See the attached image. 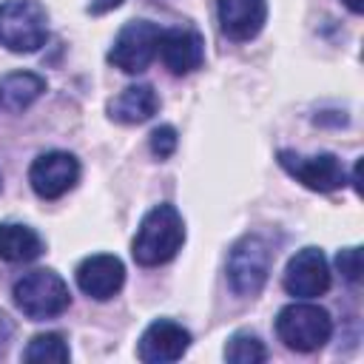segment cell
Masks as SVG:
<instances>
[{
  "instance_id": "cell-1",
  "label": "cell",
  "mask_w": 364,
  "mask_h": 364,
  "mask_svg": "<svg viewBox=\"0 0 364 364\" xmlns=\"http://www.w3.org/2000/svg\"><path fill=\"white\" fill-rule=\"evenodd\" d=\"M182 242H185V222L179 210L168 202L154 205L136 228V236L131 242V256L142 267H156L171 262L179 253Z\"/></svg>"
},
{
  "instance_id": "cell-2",
  "label": "cell",
  "mask_w": 364,
  "mask_h": 364,
  "mask_svg": "<svg viewBox=\"0 0 364 364\" xmlns=\"http://www.w3.org/2000/svg\"><path fill=\"white\" fill-rule=\"evenodd\" d=\"M276 336L284 347L296 353H313L324 347L333 336V318L324 307L310 301H293L276 316Z\"/></svg>"
},
{
  "instance_id": "cell-3",
  "label": "cell",
  "mask_w": 364,
  "mask_h": 364,
  "mask_svg": "<svg viewBox=\"0 0 364 364\" xmlns=\"http://www.w3.org/2000/svg\"><path fill=\"white\" fill-rule=\"evenodd\" d=\"M11 296H14L17 310L31 321L54 318L63 310H68V304H71L68 284L48 267H40V270H31V273L20 276L14 282Z\"/></svg>"
},
{
  "instance_id": "cell-4",
  "label": "cell",
  "mask_w": 364,
  "mask_h": 364,
  "mask_svg": "<svg viewBox=\"0 0 364 364\" xmlns=\"http://www.w3.org/2000/svg\"><path fill=\"white\" fill-rule=\"evenodd\" d=\"M46 37L48 14L40 0H6L0 6V46L14 54H31Z\"/></svg>"
},
{
  "instance_id": "cell-5",
  "label": "cell",
  "mask_w": 364,
  "mask_h": 364,
  "mask_svg": "<svg viewBox=\"0 0 364 364\" xmlns=\"http://www.w3.org/2000/svg\"><path fill=\"white\" fill-rule=\"evenodd\" d=\"M270 247L259 236H245L228 256V282L236 296H259L270 276Z\"/></svg>"
},
{
  "instance_id": "cell-6",
  "label": "cell",
  "mask_w": 364,
  "mask_h": 364,
  "mask_svg": "<svg viewBox=\"0 0 364 364\" xmlns=\"http://www.w3.org/2000/svg\"><path fill=\"white\" fill-rule=\"evenodd\" d=\"M159 34H162V28L151 20L125 23L119 28V34L114 37V46L108 51V63L125 74H142L156 57Z\"/></svg>"
},
{
  "instance_id": "cell-7",
  "label": "cell",
  "mask_w": 364,
  "mask_h": 364,
  "mask_svg": "<svg viewBox=\"0 0 364 364\" xmlns=\"http://www.w3.org/2000/svg\"><path fill=\"white\" fill-rule=\"evenodd\" d=\"M279 165L304 188L318 191V193H333L347 185V171L336 154H313L301 156L296 151H279L276 154Z\"/></svg>"
},
{
  "instance_id": "cell-8",
  "label": "cell",
  "mask_w": 364,
  "mask_h": 364,
  "mask_svg": "<svg viewBox=\"0 0 364 364\" xmlns=\"http://www.w3.org/2000/svg\"><path fill=\"white\" fill-rule=\"evenodd\" d=\"M80 179V162L68 151H46L28 168L31 191L40 199H60L65 196Z\"/></svg>"
},
{
  "instance_id": "cell-9",
  "label": "cell",
  "mask_w": 364,
  "mask_h": 364,
  "mask_svg": "<svg viewBox=\"0 0 364 364\" xmlns=\"http://www.w3.org/2000/svg\"><path fill=\"white\" fill-rule=\"evenodd\" d=\"M284 290L296 299H316L324 296L330 290V264L324 259V253L318 247H304L299 250L287 267H284V279H282Z\"/></svg>"
},
{
  "instance_id": "cell-10",
  "label": "cell",
  "mask_w": 364,
  "mask_h": 364,
  "mask_svg": "<svg viewBox=\"0 0 364 364\" xmlns=\"http://www.w3.org/2000/svg\"><path fill=\"white\" fill-rule=\"evenodd\" d=\"M191 347V333L171 321V318H156L145 327L139 344H136V355L145 364H168V361H179Z\"/></svg>"
},
{
  "instance_id": "cell-11",
  "label": "cell",
  "mask_w": 364,
  "mask_h": 364,
  "mask_svg": "<svg viewBox=\"0 0 364 364\" xmlns=\"http://www.w3.org/2000/svg\"><path fill=\"white\" fill-rule=\"evenodd\" d=\"M156 57L165 63L171 74H191L205 63V40L196 28L188 26L165 28L159 34Z\"/></svg>"
},
{
  "instance_id": "cell-12",
  "label": "cell",
  "mask_w": 364,
  "mask_h": 364,
  "mask_svg": "<svg viewBox=\"0 0 364 364\" xmlns=\"http://www.w3.org/2000/svg\"><path fill=\"white\" fill-rule=\"evenodd\" d=\"M125 284V264L111 253H94L77 267V287L97 301L114 299Z\"/></svg>"
},
{
  "instance_id": "cell-13",
  "label": "cell",
  "mask_w": 364,
  "mask_h": 364,
  "mask_svg": "<svg viewBox=\"0 0 364 364\" xmlns=\"http://www.w3.org/2000/svg\"><path fill=\"white\" fill-rule=\"evenodd\" d=\"M216 17L228 40L245 43L262 31L267 20V3L264 0H216Z\"/></svg>"
},
{
  "instance_id": "cell-14",
  "label": "cell",
  "mask_w": 364,
  "mask_h": 364,
  "mask_svg": "<svg viewBox=\"0 0 364 364\" xmlns=\"http://www.w3.org/2000/svg\"><path fill=\"white\" fill-rule=\"evenodd\" d=\"M156 108H159V97H156L154 85L139 82V85H128L122 94H117L108 102V117L122 125H136V122L151 119L156 114Z\"/></svg>"
},
{
  "instance_id": "cell-15",
  "label": "cell",
  "mask_w": 364,
  "mask_h": 364,
  "mask_svg": "<svg viewBox=\"0 0 364 364\" xmlns=\"http://www.w3.org/2000/svg\"><path fill=\"white\" fill-rule=\"evenodd\" d=\"M43 253V239L34 228L20 222H3L0 225V259L11 264L34 262Z\"/></svg>"
},
{
  "instance_id": "cell-16",
  "label": "cell",
  "mask_w": 364,
  "mask_h": 364,
  "mask_svg": "<svg viewBox=\"0 0 364 364\" xmlns=\"http://www.w3.org/2000/svg\"><path fill=\"white\" fill-rule=\"evenodd\" d=\"M46 91V80L34 71H14L0 80V108L23 111Z\"/></svg>"
},
{
  "instance_id": "cell-17",
  "label": "cell",
  "mask_w": 364,
  "mask_h": 364,
  "mask_svg": "<svg viewBox=\"0 0 364 364\" xmlns=\"http://www.w3.org/2000/svg\"><path fill=\"white\" fill-rule=\"evenodd\" d=\"M71 358V350H68V341L63 333H40L28 341V347L23 350V361H54V364H63Z\"/></svg>"
},
{
  "instance_id": "cell-18",
  "label": "cell",
  "mask_w": 364,
  "mask_h": 364,
  "mask_svg": "<svg viewBox=\"0 0 364 364\" xmlns=\"http://www.w3.org/2000/svg\"><path fill=\"white\" fill-rule=\"evenodd\" d=\"M225 358L233 361V364H262L267 358V350L259 341V336H253V333H236L225 344Z\"/></svg>"
},
{
  "instance_id": "cell-19",
  "label": "cell",
  "mask_w": 364,
  "mask_h": 364,
  "mask_svg": "<svg viewBox=\"0 0 364 364\" xmlns=\"http://www.w3.org/2000/svg\"><path fill=\"white\" fill-rule=\"evenodd\" d=\"M179 145V136H176V128L173 125H159L151 131V154L156 159H168Z\"/></svg>"
},
{
  "instance_id": "cell-20",
  "label": "cell",
  "mask_w": 364,
  "mask_h": 364,
  "mask_svg": "<svg viewBox=\"0 0 364 364\" xmlns=\"http://www.w3.org/2000/svg\"><path fill=\"white\" fill-rule=\"evenodd\" d=\"M336 264H338L341 276L350 284H358V279H361V247H344V250H338Z\"/></svg>"
},
{
  "instance_id": "cell-21",
  "label": "cell",
  "mask_w": 364,
  "mask_h": 364,
  "mask_svg": "<svg viewBox=\"0 0 364 364\" xmlns=\"http://www.w3.org/2000/svg\"><path fill=\"white\" fill-rule=\"evenodd\" d=\"M122 0H88V11L91 14H105V11H111V9H117Z\"/></svg>"
},
{
  "instance_id": "cell-22",
  "label": "cell",
  "mask_w": 364,
  "mask_h": 364,
  "mask_svg": "<svg viewBox=\"0 0 364 364\" xmlns=\"http://www.w3.org/2000/svg\"><path fill=\"white\" fill-rule=\"evenodd\" d=\"M9 341H11V324L6 321V316H0V353L9 347Z\"/></svg>"
},
{
  "instance_id": "cell-23",
  "label": "cell",
  "mask_w": 364,
  "mask_h": 364,
  "mask_svg": "<svg viewBox=\"0 0 364 364\" xmlns=\"http://www.w3.org/2000/svg\"><path fill=\"white\" fill-rule=\"evenodd\" d=\"M344 6H347L353 14H361V11H364V0H344Z\"/></svg>"
},
{
  "instance_id": "cell-24",
  "label": "cell",
  "mask_w": 364,
  "mask_h": 364,
  "mask_svg": "<svg viewBox=\"0 0 364 364\" xmlns=\"http://www.w3.org/2000/svg\"><path fill=\"white\" fill-rule=\"evenodd\" d=\"M0 191H3V176H0Z\"/></svg>"
}]
</instances>
